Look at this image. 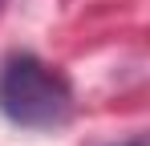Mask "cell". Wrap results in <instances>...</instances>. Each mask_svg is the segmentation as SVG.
Instances as JSON below:
<instances>
[{
	"label": "cell",
	"mask_w": 150,
	"mask_h": 146,
	"mask_svg": "<svg viewBox=\"0 0 150 146\" xmlns=\"http://www.w3.org/2000/svg\"><path fill=\"white\" fill-rule=\"evenodd\" d=\"M122 146H146V142H142V138H130V142H122Z\"/></svg>",
	"instance_id": "2"
},
{
	"label": "cell",
	"mask_w": 150,
	"mask_h": 146,
	"mask_svg": "<svg viewBox=\"0 0 150 146\" xmlns=\"http://www.w3.org/2000/svg\"><path fill=\"white\" fill-rule=\"evenodd\" d=\"M0 114L21 130H57L73 114L69 81L33 53H12L0 65Z\"/></svg>",
	"instance_id": "1"
}]
</instances>
